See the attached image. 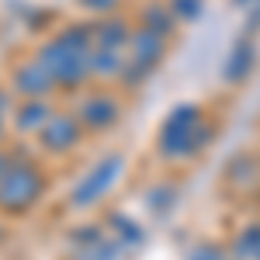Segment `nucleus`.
I'll list each match as a JSON object with an SVG mask.
<instances>
[{"mask_svg":"<svg viewBox=\"0 0 260 260\" xmlns=\"http://www.w3.org/2000/svg\"><path fill=\"white\" fill-rule=\"evenodd\" d=\"M115 174H118V160H108V167H98V170H94V174L80 184V191L73 194V201H77V205H90V201H94L101 191L111 184V177H115Z\"/></svg>","mask_w":260,"mask_h":260,"instance_id":"f03ea898","label":"nucleus"},{"mask_svg":"<svg viewBox=\"0 0 260 260\" xmlns=\"http://www.w3.org/2000/svg\"><path fill=\"white\" fill-rule=\"evenodd\" d=\"M4 170H7V163H4V156H0V177H4Z\"/></svg>","mask_w":260,"mask_h":260,"instance_id":"20e7f679","label":"nucleus"},{"mask_svg":"<svg viewBox=\"0 0 260 260\" xmlns=\"http://www.w3.org/2000/svg\"><path fill=\"white\" fill-rule=\"evenodd\" d=\"M42 187V177L31 163H21V167H7L4 177H0V208L7 212H18V208H28L35 194Z\"/></svg>","mask_w":260,"mask_h":260,"instance_id":"f257e3e1","label":"nucleus"},{"mask_svg":"<svg viewBox=\"0 0 260 260\" xmlns=\"http://www.w3.org/2000/svg\"><path fill=\"white\" fill-rule=\"evenodd\" d=\"M45 146H52V149H66L70 142L77 139V128H73V121H56L52 128H45Z\"/></svg>","mask_w":260,"mask_h":260,"instance_id":"7ed1b4c3","label":"nucleus"}]
</instances>
